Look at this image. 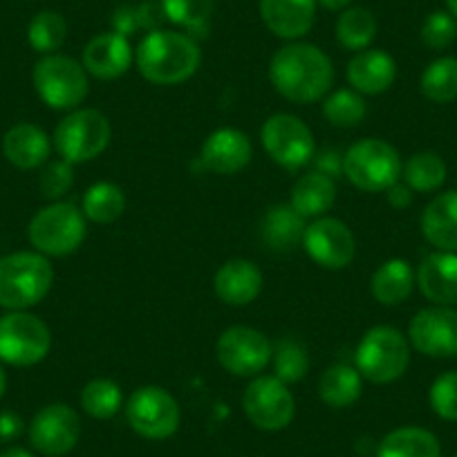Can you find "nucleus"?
<instances>
[{"label": "nucleus", "instance_id": "nucleus-1", "mask_svg": "<svg viewBox=\"0 0 457 457\" xmlns=\"http://www.w3.org/2000/svg\"><path fill=\"white\" fill-rule=\"evenodd\" d=\"M270 81L292 104H316L334 83L332 59L312 43L292 41L271 56Z\"/></svg>", "mask_w": 457, "mask_h": 457}, {"label": "nucleus", "instance_id": "nucleus-2", "mask_svg": "<svg viewBox=\"0 0 457 457\" xmlns=\"http://www.w3.org/2000/svg\"><path fill=\"white\" fill-rule=\"evenodd\" d=\"M139 74L155 86H179L197 72L202 63L200 46L193 37L170 29H155L135 50Z\"/></svg>", "mask_w": 457, "mask_h": 457}, {"label": "nucleus", "instance_id": "nucleus-3", "mask_svg": "<svg viewBox=\"0 0 457 457\" xmlns=\"http://www.w3.org/2000/svg\"><path fill=\"white\" fill-rule=\"evenodd\" d=\"M54 270L38 252H14L0 258V307L25 312L50 294Z\"/></svg>", "mask_w": 457, "mask_h": 457}, {"label": "nucleus", "instance_id": "nucleus-4", "mask_svg": "<svg viewBox=\"0 0 457 457\" xmlns=\"http://www.w3.org/2000/svg\"><path fill=\"white\" fill-rule=\"evenodd\" d=\"M86 215L72 202H50L38 209L28 224L34 252L47 258H63L77 252L86 240Z\"/></svg>", "mask_w": 457, "mask_h": 457}, {"label": "nucleus", "instance_id": "nucleus-5", "mask_svg": "<svg viewBox=\"0 0 457 457\" xmlns=\"http://www.w3.org/2000/svg\"><path fill=\"white\" fill-rule=\"evenodd\" d=\"M402 155L384 139H359L343 153V178L359 191L386 193L402 179Z\"/></svg>", "mask_w": 457, "mask_h": 457}, {"label": "nucleus", "instance_id": "nucleus-6", "mask_svg": "<svg viewBox=\"0 0 457 457\" xmlns=\"http://www.w3.org/2000/svg\"><path fill=\"white\" fill-rule=\"evenodd\" d=\"M411 366V345L408 338L390 325L370 328L359 341L354 353V368L370 384L386 386L402 379Z\"/></svg>", "mask_w": 457, "mask_h": 457}, {"label": "nucleus", "instance_id": "nucleus-7", "mask_svg": "<svg viewBox=\"0 0 457 457\" xmlns=\"http://www.w3.org/2000/svg\"><path fill=\"white\" fill-rule=\"evenodd\" d=\"M32 83L38 99L52 110H77L90 92L83 63L72 56L46 54L32 70Z\"/></svg>", "mask_w": 457, "mask_h": 457}, {"label": "nucleus", "instance_id": "nucleus-8", "mask_svg": "<svg viewBox=\"0 0 457 457\" xmlns=\"http://www.w3.org/2000/svg\"><path fill=\"white\" fill-rule=\"evenodd\" d=\"M54 148L61 160L70 164H86L99 157L112 139L110 121L101 110H70L54 130Z\"/></svg>", "mask_w": 457, "mask_h": 457}, {"label": "nucleus", "instance_id": "nucleus-9", "mask_svg": "<svg viewBox=\"0 0 457 457\" xmlns=\"http://www.w3.org/2000/svg\"><path fill=\"white\" fill-rule=\"evenodd\" d=\"M52 350V332L43 319L25 312L0 316V361L16 368L41 363Z\"/></svg>", "mask_w": 457, "mask_h": 457}, {"label": "nucleus", "instance_id": "nucleus-10", "mask_svg": "<svg viewBox=\"0 0 457 457\" xmlns=\"http://www.w3.org/2000/svg\"><path fill=\"white\" fill-rule=\"evenodd\" d=\"M261 142L271 162L287 170L312 164L316 155L314 133L296 114H271L261 129Z\"/></svg>", "mask_w": 457, "mask_h": 457}, {"label": "nucleus", "instance_id": "nucleus-11", "mask_svg": "<svg viewBox=\"0 0 457 457\" xmlns=\"http://www.w3.org/2000/svg\"><path fill=\"white\" fill-rule=\"evenodd\" d=\"M129 426L144 439H169L178 433L182 411L173 395L162 386H142L126 402Z\"/></svg>", "mask_w": 457, "mask_h": 457}, {"label": "nucleus", "instance_id": "nucleus-12", "mask_svg": "<svg viewBox=\"0 0 457 457\" xmlns=\"http://www.w3.org/2000/svg\"><path fill=\"white\" fill-rule=\"evenodd\" d=\"M271 353L274 345L270 338L261 329L247 325L227 328L215 343L220 366L234 377H258L271 361Z\"/></svg>", "mask_w": 457, "mask_h": 457}, {"label": "nucleus", "instance_id": "nucleus-13", "mask_svg": "<svg viewBox=\"0 0 457 457\" xmlns=\"http://www.w3.org/2000/svg\"><path fill=\"white\" fill-rule=\"evenodd\" d=\"M243 411L258 430L276 433L292 424L296 402L287 384L271 375H258L243 395Z\"/></svg>", "mask_w": 457, "mask_h": 457}, {"label": "nucleus", "instance_id": "nucleus-14", "mask_svg": "<svg viewBox=\"0 0 457 457\" xmlns=\"http://www.w3.org/2000/svg\"><path fill=\"white\" fill-rule=\"evenodd\" d=\"M29 444L46 457H63L81 439V417L68 403H47L32 417Z\"/></svg>", "mask_w": 457, "mask_h": 457}, {"label": "nucleus", "instance_id": "nucleus-15", "mask_svg": "<svg viewBox=\"0 0 457 457\" xmlns=\"http://www.w3.org/2000/svg\"><path fill=\"white\" fill-rule=\"evenodd\" d=\"M301 245L307 256L323 270H345L357 253L353 228L329 215H320L307 224Z\"/></svg>", "mask_w": 457, "mask_h": 457}, {"label": "nucleus", "instance_id": "nucleus-16", "mask_svg": "<svg viewBox=\"0 0 457 457\" xmlns=\"http://www.w3.org/2000/svg\"><path fill=\"white\" fill-rule=\"evenodd\" d=\"M408 341L430 359L457 357V310L446 305L420 310L408 325Z\"/></svg>", "mask_w": 457, "mask_h": 457}, {"label": "nucleus", "instance_id": "nucleus-17", "mask_svg": "<svg viewBox=\"0 0 457 457\" xmlns=\"http://www.w3.org/2000/svg\"><path fill=\"white\" fill-rule=\"evenodd\" d=\"M135 61V52L130 41L117 32L96 34L83 47L81 63L87 74L99 81H112L124 77Z\"/></svg>", "mask_w": 457, "mask_h": 457}, {"label": "nucleus", "instance_id": "nucleus-18", "mask_svg": "<svg viewBox=\"0 0 457 457\" xmlns=\"http://www.w3.org/2000/svg\"><path fill=\"white\" fill-rule=\"evenodd\" d=\"M253 157L252 139L238 129H220L202 144L200 162L215 175H236L247 169Z\"/></svg>", "mask_w": 457, "mask_h": 457}, {"label": "nucleus", "instance_id": "nucleus-19", "mask_svg": "<svg viewBox=\"0 0 457 457\" xmlns=\"http://www.w3.org/2000/svg\"><path fill=\"white\" fill-rule=\"evenodd\" d=\"M262 285L265 278L261 267L247 258L227 261L215 271L213 278L215 296L231 307H245L256 301L262 292Z\"/></svg>", "mask_w": 457, "mask_h": 457}, {"label": "nucleus", "instance_id": "nucleus-20", "mask_svg": "<svg viewBox=\"0 0 457 457\" xmlns=\"http://www.w3.org/2000/svg\"><path fill=\"white\" fill-rule=\"evenodd\" d=\"M316 0H261L258 12L274 37L298 41L312 29L316 19Z\"/></svg>", "mask_w": 457, "mask_h": 457}, {"label": "nucleus", "instance_id": "nucleus-21", "mask_svg": "<svg viewBox=\"0 0 457 457\" xmlns=\"http://www.w3.org/2000/svg\"><path fill=\"white\" fill-rule=\"evenodd\" d=\"M417 287L433 305H457V253L433 252L420 262Z\"/></svg>", "mask_w": 457, "mask_h": 457}, {"label": "nucleus", "instance_id": "nucleus-22", "mask_svg": "<svg viewBox=\"0 0 457 457\" xmlns=\"http://www.w3.org/2000/svg\"><path fill=\"white\" fill-rule=\"evenodd\" d=\"M345 74L353 90L359 95H381L393 87L397 79V63L388 52L368 47V50L354 52Z\"/></svg>", "mask_w": 457, "mask_h": 457}, {"label": "nucleus", "instance_id": "nucleus-23", "mask_svg": "<svg viewBox=\"0 0 457 457\" xmlns=\"http://www.w3.org/2000/svg\"><path fill=\"white\" fill-rule=\"evenodd\" d=\"M52 142L43 129L37 124H16L3 137V155L12 166L21 170H32L47 164Z\"/></svg>", "mask_w": 457, "mask_h": 457}, {"label": "nucleus", "instance_id": "nucleus-24", "mask_svg": "<svg viewBox=\"0 0 457 457\" xmlns=\"http://www.w3.org/2000/svg\"><path fill=\"white\" fill-rule=\"evenodd\" d=\"M421 234L437 252L457 253V191L430 200L421 213Z\"/></svg>", "mask_w": 457, "mask_h": 457}, {"label": "nucleus", "instance_id": "nucleus-25", "mask_svg": "<svg viewBox=\"0 0 457 457\" xmlns=\"http://www.w3.org/2000/svg\"><path fill=\"white\" fill-rule=\"evenodd\" d=\"M337 202V182L328 175L312 170L298 178L292 187L289 204L301 218L316 220L328 213Z\"/></svg>", "mask_w": 457, "mask_h": 457}, {"label": "nucleus", "instance_id": "nucleus-26", "mask_svg": "<svg viewBox=\"0 0 457 457\" xmlns=\"http://www.w3.org/2000/svg\"><path fill=\"white\" fill-rule=\"evenodd\" d=\"M417 285V276L411 262L403 258H390L381 262L370 278V292L379 305L395 307L408 301Z\"/></svg>", "mask_w": 457, "mask_h": 457}, {"label": "nucleus", "instance_id": "nucleus-27", "mask_svg": "<svg viewBox=\"0 0 457 457\" xmlns=\"http://www.w3.org/2000/svg\"><path fill=\"white\" fill-rule=\"evenodd\" d=\"M377 457H442V446L428 428L399 426L381 439Z\"/></svg>", "mask_w": 457, "mask_h": 457}, {"label": "nucleus", "instance_id": "nucleus-28", "mask_svg": "<svg viewBox=\"0 0 457 457\" xmlns=\"http://www.w3.org/2000/svg\"><path fill=\"white\" fill-rule=\"evenodd\" d=\"M305 218L292 209V204H276L262 220V240L271 252H294L303 243Z\"/></svg>", "mask_w": 457, "mask_h": 457}, {"label": "nucleus", "instance_id": "nucleus-29", "mask_svg": "<svg viewBox=\"0 0 457 457\" xmlns=\"http://www.w3.org/2000/svg\"><path fill=\"white\" fill-rule=\"evenodd\" d=\"M363 393L361 372L348 363L325 368L319 379V397L329 408H348L359 402Z\"/></svg>", "mask_w": 457, "mask_h": 457}, {"label": "nucleus", "instance_id": "nucleus-30", "mask_svg": "<svg viewBox=\"0 0 457 457\" xmlns=\"http://www.w3.org/2000/svg\"><path fill=\"white\" fill-rule=\"evenodd\" d=\"M81 211L95 224H112L124 215L126 195L117 184L96 182L83 193Z\"/></svg>", "mask_w": 457, "mask_h": 457}, {"label": "nucleus", "instance_id": "nucleus-31", "mask_svg": "<svg viewBox=\"0 0 457 457\" xmlns=\"http://www.w3.org/2000/svg\"><path fill=\"white\" fill-rule=\"evenodd\" d=\"M420 90L430 104L446 105L457 99V56H442L421 72Z\"/></svg>", "mask_w": 457, "mask_h": 457}, {"label": "nucleus", "instance_id": "nucleus-32", "mask_svg": "<svg viewBox=\"0 0 457 457\" xmlns=\"http://www.w3.org/2000/svg\"><path fill=\"white\" fill-rule=\"evenodd\" d=\"M377 37V19L366 7H348L337 21V41L345 50L361 52L372 46Z\"/></svg>", "mask_w": 457, "mask_h": 457}, {"label": "nucleus", "instance_id": "nucleus-33", "mask_svg": "<svg viewBox=\"0 0 457 457\" xmlns=\"http://www.w3.org/2000/svg\"><path fill=\"white\" fill-rule=\"evenodd\" d=\"M403 184L415 193H433L446 182V164L442 157L433 151L415 153L403 164L402 170Z\"/></svg>", "mask_w": 457, "mask_h": 457}, {"label": "nucleus", "instance_id": "nucleus-34", "mask_svg": "<svg viewBox=\"0 0 457 457\" xmlns=\"http://www.w3.org/2000/svg\"><path fill=\"white\" fill-rule=\"evenodd\" d=\"M79 402H81L86 415H90L92 420H112L124 406V395L112 379L99 377V379H92L83 386Z\"/></svg>", "mask_w": 457, "mask_h": 457}, {"label": "nucleus", "instance_id": "nucleus-35", "mask_svg": "<svg viewBox=\"0 0 457 457\" xmlns=\"http://www.w3.org/2000/svg\"><path fill=\"white\" fill-rule=\"evenodd\" d=\"M68 38V23L59 12L43 10L29 21L28 41L38 54H56Z\"/></svg>", "mask_w": 457, "mask_h": 457}, {"label": "nucleus", "instance_id": "nucleus-36", "mask_svg": "<svg viewBox=\"0 0 457 457\" xmlns=\"http://www.w3.org/2000/svg\"><path fill=\"white\" fill-rule=\"evenodd\" d=\"M368 105L359 92L353 87H341L323 101V117L337 129H354L366 120Z\"/></svg>", "mask_w": 457, "mask_h": 457}, {"label": "nucleus", "instance_id": "nucleus-37", "mask_svg": "<svg viewBox=\"0 0 457 457\" xmlns=\"http://www.w3.org/2000/svg\"><path fill=\"white\" fill-rule=\"evenodd\" d=\"M169 23L191 32H204L213 14V0H160Z\"/></svg>", "mask_w": 457, "mask_h": 457}, {"label": "nucleus", "instance_id": "nucleus-38", "mask_svg": "<svg viewBox=\"0 0 457 457\" xmlns=\"http://www.w3.org/2000/svg\"><path fill=\"white\" fill-rule=\"evenodd\" d=\"M271 361H274V377H278L283 384H296V381L305 379L307 372H310L307 350L292 338H283V341L276 343Z\"/></svg>", "mask_w": 457, "mask_h": 457}, {"label": "nucleus", "instance_id": "nucleus-39", "mask_svg": "<svg viewBox=\"0 0 457 457\" xmlns=\"http://www.w3.org/2000/svg\"><path fill=\"white\" fill-rule=\"evenodd\" d=\"M420 37L428 50H446L457 38V19L448 10L433 12V14L426 16Z\"/></svg>", "mask_w": 457, "mask_h": 457}, {"label": "nucleus", "instance_id": "nucleus-40", "mask_svg": "<svg viewBox=\"0 0 457 457\" xmlns=\"http://www.w3.org/2000/svg\"><path fill=\"white\" fill-rule=\"evenodd\" d=\"M428 402L435 415L444 421H457V370L444 372L433 381Z\"/></svg>", "mask_w": 457, "mask_h": 457}, {"label": "nucleus", "instance_id": "nucleus-41", "mask_svg": "<svg viewBox=\"0 0 457 457\" xmlns=\"http://www.w3.org/2000/svg\"><path fill=\"white\" fill-rule=\"evenodd\" d=\"M74 164L65 160H56L46 164V169L41 170V178H38V187L46 200L59 202L72 191L74 187Z\"/></svg>", "mask_w": 457, "mask_h": 457}, {"label": "nucleus", "instance_id": "nucleus-42", "mask_svg": "<svg viewBox=\"0 0 457 457\" xmlns=\"http://www.w3.org/2000/svg\"><path fill=\"white\" fill-rule=\"evenodd\" d=\"M139 28V16L137 7L135 5H121L114 10L112 14V32L121 34V37L130 38Z\"/></svg>", "mask_w": 457, "mask_h": 457}, {"label": "nucleus", "instance_id": "nucleus-43", "mask_svg": "<svg viewBox=\"0 0 457 457\" xmlns=\"http://www.w3.org/2000/svg\"><path fill=\"white\" fill-rule=\"evenodd\" d=\"M312 164H314V170H319V173L328 175L332 179L343 175V155L338 151H334V148H325V151L316 153Z\"/></svg>", "mask_w": 457, "mask_h": 457}, {"label": "nucleus", "instance_id": "nucleus-44", "mask_svg": "<svg viewBox=\"0 0 457 457\" xmlns=\"http://www.w3.org/2000/svg\"><path fill=\"white\" fill-rule=\"evenodd\" d=\"M137 16H139V28L148 32H155V29H162V23L166 21L164 10H162L160 3L155 0H146L142 5H137Z\"/></svg>", "mask_w": 457, "mask_h": 457}, {"label": "nucleus", "instance_id": "nucleus-45", "mask_svg": "<svg viewBox=\"0 0 457 457\" xmlns=\"http://www.w3.org/2000/svg\"><path fill=\"white\" fill-rule=\"evenodd\" d=\"M25 424L21 420V415L12 411H0V442L7 444V442H14L23 435Z\"/></svg>", "mask_w": 457, "mask_h": 457}, {"label": "nucleus", "instance_id": "nucleus-46", "mask_svg": "<svg viewBox=\"0 0 457 457\" xmlns=\"http://www.w3.org/2000/svg\"><path fill=\"white\" fill-rule=\"evenodd\" d=\"M386 197H388L390 206H395V209H406L412 202V191L403 182H397L386 191Z\"/></svg>", "mask_w": 457, "mask_h": 457}, {"label": "nucleus", "instance_id": "nucleus-47", "mask_svg": "<svg viewBox=\"0 0 457 457\" xmlns=\"http://www.w3.org/2000/svg\"><path fill=\"white\" fill-rule=\"evenodd\" d=\"M320 7H325L328 12H343L353 5V0H316Z\"/></svg>", "mask_w": 457, "mask_h": 457}, {"label": "nucleus", "instance_id": "nucleus-48", "mask_svg": "<svg viewBox=\"0 0 457 457\" xmlns=\"http://www.w3.org/2000/svg\"><path fill=\"white\" fill-rule=\"evenodd\" d=\"M0 457H37V455H34V453H29L28 448H23V446H10L0 453Z\"/></svg>", "mask_w": 457, "mask_h": 457}, {"label": "nucleus", "instance_id": "nucleus-49", "mask_svg": "<svg viewBox=\"0 0 457 457\" xmlns=\"http://www.w3.org/2000/svg\"><path fill=\"white\" fill-rule=\"evenodd\" d=\"M5 390H7V372L5 368H3V361H0V399H3Z\"/></svg>", "mask_w": 457, "mask_h": 457}, {"label": "nucleus", "instance_id": "nucleus-50", "mask_svg": "<svg viewBox=\"0 0 457 457\" xmlns=\"http://www.w3.org/2000/svg\"><path fill=\"white\" fill-rule=\"evenodd\" d=\"M446 7H448V12H451V14L457 19V0H446Z\"/></svg>", "mask_w": 457, "mask_h": 457}, {"label": "nucleus", "instance_id": "nucleus-51", "mask_svg": "<svg viewBox=\"0 0 457 457\" xmlns=\"http://www.w3.org/2000/svg\"><path fill=\"white\" fill-rule=\"evenodd\" d=\"M455 457H457V455H455Z\"/></svg>", "mask_w": 457, "mask_h": 457}]
</instances>
